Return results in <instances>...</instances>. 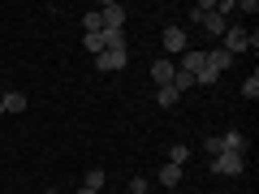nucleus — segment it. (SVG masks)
<instances>
[{"instance_id":"nucleus-4","label":"nucleus","mask_w":259,"mask_h":194,"mask_svg":"<svg viewBox=\"0 0 259 194\" xmlns=\"http://www.w3.org/2000/svg\"><path fill=\"white\" fill-rule=\"evenodd\" d=\"M246 39H250V30H242V26H229V30L221 35V47H225L229 56H242V52H246Z\"/></svg>"},{"instance_id":"nucleus-21","label":"nucleus","mask_w":259,"mask_h":194,"mask_svg":"<svg viewBox=\"0 0 259 194\" xmlns=\"http://www.w3.org/2000/svg\"><path fill=\"white\" fill-rule=\"evenodd\" d=\"M216 13H221V18H229V13H238V5H233V0H221V5H216Z\"/></svg>"},{"instance_id":"nucleus-3","label":"nucleus","mask_w":259,"mask_h":194,"mask_svg":"<svg viewBox=\"0 0 259 194\" xmlns=\"http://www.w3.org/2000/svg\"><path fill=\"white\" fill-rule=\"evenodd\" d=\"M199 22L207 26V35H212V39L229 30V18H221V13H216V5H199Z\"/></svg>"},{"instance_id":"nucleus-19","label":"nucleus","mask_w":259,"mask_h":194,"mask_svg":"<svg viewBox=\"0 0 259 194\" xmlns=\"http://www.w3.org/2000/svg\"><path fill=\"white\" fill-rule=\"evenodd\" d=\"M186 160H190V151H186V147H182V142H177V147H173V151H168V164H177V168H182V164H186Z\"/></svg>"},{"instance_id":"nucleus-15","label":"nucleus","mask_w":259,"mask_h":194,"mask_svg":"<svg viewBox=\"0 0 259 194\" xmlns=\"http://www.w3.org/2000/svg\"><path fill=\"white\" fill-rule=\"evenodd\" d=\"M190 86H194V78L186 74V69H177V74H173V91L182 95V91H190Z\"/></svg>"},{"instance_id":"nucleus-2","label":"nucleus","mask_w":259,"mask_h":194,"mask_svg":"<svg viewBox=\"0 0 259 194\" xmlns=\"http://www.w3.org/2000/svg\"><path fill=\"white\" fill-rule=\"evenodd\" d=\"M95 65H100L104 74H117V69H125V65H130V47H108V52L95 56Z\"/></svg>"},{"instance_id":"nucleus-12","label":"nucleus","mask_w":259,"mask_h":194,"mask_svg":"<svg viewBox=\"0 0 259 194\" xmlns=\"http://www.w3.org/2000/svg\"><path fill=\"white\" fill-rule=\"evenodd\" d=\"M82 47H87L91 56H100V52H104V30H95V35H82Z\"/></svg>"},{"instance_id":"nucleus-8","label":"nucleus","mask_w":259,"mask_h":194,"mask_svg":"<svg viewBox=\"0 0 259 194\" xmlns=\"http://www.w3.org/2000/svg\"><path fill=\"white\" fill-rule=\"evenodd\" d=\"M173 74H177V65L168 61V56H160V61L151 65V78H156L160 86H173Z\"/></svg>"},{"instance_id":"nucleus-17","label":"nucleus","mask_w":259,"mask_h":194,"mask_svg":"<svg viewBox=\"0 0 259 194\" xmlns=\"http://www.w3.org/2000/svg\"><path fill=\"white\" fill-rule=\"evenodd\" d=\"M82 30H87V35H95V30H104V26H100V9H95V13H82Z\"/></svg>"},{"instance_id":"nucleus-11","label":"nucleus","mask_w":259,"mask_h":194,"mask_svg":"<svg viewBox=\"0 0 259 194\" xmlns=\"http://www.w3.org/2000/svg\"><path fill=\"white\" fill-rule=\"evenodd\" d=\"M0 104H5V112H26V95H22V91L0 95Z\"/></svg>"},{"instance_id":"nucleus-13","label":"nucleus","mask_w":259,"mask_h":194,"mask_svg":"<svg viewBox=\"0 0 259 194\" xmlns=\"http://www.w3.org/2000/svg\"><path fill=\"white\" fill-rule=\"evenodd\" d=\"M156 104H160V108H173V104H177V91H173V86H156Z\"/></svg>"},{"instance_id":"nucleus-14","label":"nucleus","mask_w":259,"mask_h":194,"mask_svg":"<svg viewBox=\"0 0 259 194\" xmlns=\"http://www.w3.org/2000/svg\"><path fill=\"white\" fill-rule=\"evenodd\" d=\"M177 181H182V168H177V164H164V168H160V185H177Z\"/></svg>"},{"instance_id":"nucleus-7","label":"nucleus","mask_w":259,"mask_h":194,"mask_svg":"<svg viewBox=\"0 0 259 194\" xmlns=\"http://www.w3.org/2000/svg\"><path fill=\"white\" fill-rule=\"evenodd\" d=\"M221 147L233 151V156H246V134H242V129H225V134H221Z\"/></svg>"},{"instance_id":"nucleus-27","label":"nucleus","mask_w":259,"mask_h":194,"mask_svg":"<svg viewBox=\"0 0 259 194\" xmlns=\"http://www.w3.org/2000/svg\"><path fill=\"white\" fill-rule=\"evenodd\" d=\"M125 194H130V190H125Z\"/></svg>"},{"instance_id":"nucleus-20","label":"nucleus","mask_w":259,"mask_h":194,"mask_svg":"<svg viewBox=\"0 0 259 194\" xmlns=\"http://www.w3.org/2000/svg\"><path fill=\"white\" fill-rule=\"evenodd\" d=\"M203 151H212V156H221V151H225V147H221V134H212V138L203 142Z\"/></svg>"},{"instance_id":"nucleus-9","label":"nucleus","mask_w":259,"mask_h":194,"mask_svg":"<svg viewBox=\"0 0 259 194\" xmlns=\"http://www.w3.org/2000/svg\"><path fill=\"white\" fill-rule=\"evenodd\" d=\"M203 65H207V52H199V47H186V52H182V69H186L190 78L199 74Z\"/></svg>"},{"instance_id":"nucleus-22","label":"nucleus","mask_w":259,"mask_h":194,"mask_svg":"<svg viewBox=\"0 0 259 194\" xmlns=\"http://www.w3.org/2000/svg\"><path fill=\"white\" fill-rule=\"evenodd\" d=\"M130 194H147V177H134L130 181Z\"/></svg>"},{"instance_id":"nucleus-16","label":"nucleus","mask_w":259,"mask_h":194,"mask_svg":"<svg viewBox=\"0 0 259 194\" xmlns=\"http://www.w3.org/2000/svg\"><path fill=\"white\" fill-rule=\"evenodd\" d=\"M82 185H87V190H95V194H100V190H104V168H91Z\"/></svg>"},{"instance_id":"nucleus-6","label":"nucleus","mask_w":259,"mask_h":194,"mask_svg":"<svg viewBox=\"0 0 259 194\" xmlns=\"http://www.w3.org/2000/svg\"><path fill=\"white\" fill-rule=\"evenodd\" d=\"M160 43H164V52H168V56H177V52H186V47H190V43H186V30H182V26H164Z\"/></svg>"},{"instance_id":"nucleus-5","label":"nucleus","mask_w":259,"mask_h":194,"mask_svg":"<svg viewBox=\"0 0 259 194\" xmlns=\"http://www.w3.org/2000/svg\"><path fill=\"white\" fill-rule=\"evenodd\" d=\"M100 26L104 30H125V5H104L100 9Z\"/></svg>"},{"instance_id":"nucleus-18","label":"nucleus","mask_w":259,"mask_h":194,"mask_svg":"<svg viewBox=\"0 0 259 194\" xmlns=\"http://www.w3.org/2000/svg\"><path fill=\"white\" fill-rule=\"evenodd\" d=\"M242 95H246V100H259V74H250L246 82H242Z\"/></svg>"},{"instance_id":"nucleus-1","label":"nucleus","mask_w":259,"mask_h":194,"mask_svg":"<svg viewBox=\"0 0 259 194\" xmlns=\"http://www.w3.org/2000/svg\"><path fill=\"white\" fill-rule=\"evenodd\" d=\"M242 168H246V156H233V151L212 156V173H221V177H238Z\"/></svg>"},{"instance_id":"nucleus-26","label":"nucleus","mask_w":259,"mask_h":194,"mask_svg":"<svg viewBox=\"0 0 259 194\" xmlns=\"http://www.w3.org/2000/svg\"><path fill=\"white\" fill-rule=\"evenodd\" d=\"M44 194H52V190H44Z\"/></svg>"},{"instance_id":"nucleus-25","label":"nucleus","mask_w":259,"mask_h":194,"mask_svg":"<svg viewBox=\"0 0 259 194\" xmlns=\"http://www.w3.org/2000/svg\"><path fill=\"white\" fill-rule=\"evenodd\" d=\"M147 194H156V190H147Z\"/></svg>"},{"instance_id":"nucleus-24","label":"nucleus","mask_w":259,"mask_h":194,"mask_svg":"<svg viewBox=\"0 0 259 194\" xmlns=\"http://www.w3.org/2000/svg\"><path fill=\"white\" fill-rule=\"evenodd\" d=\"M0 117H5V104H0Z\"/></svg>"},{"instance_id":"nucleus-23","label":"nucleus","mask_w":259,"mask_h":194,"mask_svg":"<svg viewBox=\"0 0 259 194\" xmlns=\"http://www.w3.org/2000/svg\"><path fill=\"white\" fill-rule=\"evenodd\" d=\"M78 194H95V190H87V185H78Z\"/></svg>"},{"instance_id":"nucleus-10","label":"nucleus","mask_w":259,"mask_h":194,"mask_svg":"<svg viewBox=\"0 0 259 194\" xmlns=\"http://www.w3.org/2000/svg\"><path fill=\"white\" fill-rule=\"evenodd\" d=\"M229 65H233V56L225 52V47H212V52H207V69H216V74H225Z\"/></svg>"}]
</instances>
